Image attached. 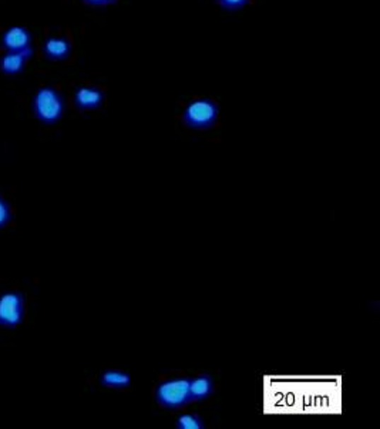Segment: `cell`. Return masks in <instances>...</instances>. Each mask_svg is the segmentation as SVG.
<instances>
[{"label": "cell", "instance_id": "cell-1", "mask_svg": "<svg viewBox=\"0 0 380 429\" xmlns=\"http://www.w3.org/2000/svg\"><path fill=\"white\" fill-rule=\"evenodd\" d=\"M154 398L160 408L166 411H178L188 406L191 402L190 395V377L184 372H171L159 379Z\"/></svg>", "mask_w": 380, "mask_h": 429}, {"label": "cell", "instance_id": "cell-2", "mask_svg": "<svg viewBox=\"0 0 380 429\" xmlns=\"http://www.w3.org/2000/svg\"><path fill=\"white\" fill-rule=\"evenodd\" d=\"M219 107L209 97L191 100L181 115L183 125L190 130H208L218 125Z\"/></svg>", "mask_w": 380, "mask_h": 429}, {"label": "cell", "instance_id": "cell-3", "mask_svg": "<svg viewBox=\"0 0 380 429\" xmlns=\"http://www.w3.org/2000/svg\"><path fill=\"white\" fill-rule=\"evenodd\" d=\"M64 97L52 86L40 87L33 97V115L45 125L57 123L64 115Z\"/></svg>", "mask_w": 380, "mask_h": 429}, {"label": "cell", "instance_id": "cell-4", "mask_svg": "<svg viewBox=\"0 0 380 429\" xmlns=\"http://www.w3.org/2000/svg\"><path fill=\"white\" fill-rule=\"evenodd\" d=\"M25 318V298L19 292H5L0 295V324L16 327Z\"/></svg>", "mask_w": 380, "mask_h": 429}, {"label": "cell", "instance_id": "cell-5", "mask_svg": "<svg viewBox=\"0 0 380 429\" xmlns=\"http://www.w3.org/2000/svg\"><path fill=\"white\" fill-rule=\"evenodd\" d=\"M0 45L6 52H21L28 55H35L32 33L22 26H13L4 32L0 38Z\"/></svg>", "mask_w": 380, "mask_h": 429}, {"label": "cell", "instance_id": "cell-6", "mask_svg": "<svg viewBox=\"0 0 380 429\" xmlns=\"http://www.w3.org/2000/svg\"><path fill=\"white\" fill-rule=\"evenodd\" d=\"M105 94L104 91L97 86H79L76 87L73 93V103L77 110L88 112V110H97L104 104Z\"/></svg>", "mask_w": 380, "mask_h": 429}, {"label": "cell", "instance_id": "cell-7", "mask_svg": "<svg viewBox=\"0 0 380 429\" xmlns=\"http://www.w3.org/2000/svg\"><path fill=\"white\" fill-rule=\"evenodd\" d=\"M71 42L64 36H49L42 46L45 59L52 62H64L71 56Z\"/></svg>", "mask_w": 380, "mask_h": 429}, {"label": "cell", "instance_id": "cell-8", "mask_svg": "<svg viewBox=\"0 0 380 429\" xmlns=\"http://www.w3.org/2000/svg\"><path fill=\"white\" fill-rule=\"evenodd\" d=\"M215 391V384L211 375L208 374H197L190 378V395L191 402H204Z\"/></svg>", "mask_w": 380, "mask_h": 429}, {"label": "cell", "instance_id": "cell-9", "mask_svg": "<svg viewBox=\"0 0 380 429\" xmlns=\"http://www.w3.org/2000/svg\"><path fill=\"white\" fill-rule=\"evenodd\" d=\"M32 55L21 52H6L0 57V72L8 76H16L25 72Z\"/></svg>", "mask_w": 380, "mask_h": 429}, {"label": "cell", "instance_id": "cell-10", "mask_svg": "<svg viewBox=\"0 0 380 429\" xmlns=\"http://www.w3.org/2000/svg\"><path fill=\"white\" fill-rule=\"evenodd\" d=\"M100 384L105 388L111 389H127L132 385V377L130 374H127L120 370H108L104 371L100 377Z\"/></svg>", "mask_w": 380, "mask_h": 429}, {"label": "cell", "instance_id": "cell-11", "mask_svg": "<svg viewBox=\"0 0 380 429\" xmlns=\"http://www.w3.org/2000/svg\"><path fill=\"white\" fill-rule=\"evenodd\" d=\"M178 429H202L205 426L204 419L192 412H181L175 419Z\"/></svg>", "mask_w": 380, "mask_h": 429}, {"label": "cell", "instance_id": "cell-12", "mask_svg": "<svg viewBox=\"0 0 380 429\" xmlns=\"http://www.w3.org/2000/svg\"><path fill=\"white\" fill-rule=\"evenodd\" d=\"M13 219V214L11 211V207H9V202L0 195V229L6 227Z\"/></svg>", "mask_w": 380, "mask_h": 429}, {"label": "cell", "instance_id": "cell-13", "mask_svg": "<svg viewBox=\"0 0 380 429\" xmlns=\"http://www.w3.org/2000/svg\"><path fill=\"white\" fill-rule=\"evenodd\" d=\"M217 4L226 11H239L249 4V0H217Z\"/></svg>", "mask_w": 380, "mask_h": 429}, {"label": "cell", "instance_id": "cell-14", "mask_svg": "<svg viewBox=\"0 0 380 429\" xmlns=\"http://www.w3.org/2000/svg\"><path fill=\"white\" fill-rule=\"evenodd\" d=\"M84 4L90 5V6H107V5H111V4H115L117 0H83Z\"/></svg>", "mask_w": 380, "mask_h": 429}]
</instances>
